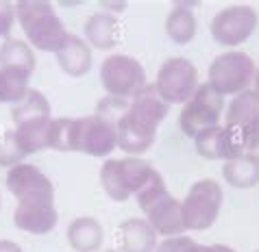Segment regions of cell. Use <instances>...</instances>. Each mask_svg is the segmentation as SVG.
Listing matches in <instances>:
<instances>
[{"mask_svg":"<svg viewBox=\"0 0 259 252\" xmlns=\"http://www.w3.org/2000/svg\"><path fill=\"white\" fill-rule=\"evenodd\" d=\"M170 105L157 93L153 83H146L133 98L126 100L124 109L113 120L116 143L128 157L142 155L155 143L157 128L168 115Z\"/></svg>","mask_w":259,"mask_h":252,"instance_id":"obj_1","label":"cell"},{"mask_svg":"<svg viewBox=\"0 0 259 252\" xmlns=\"http://www.w3.org/2000/svg\"><path fill=\"white\" fill-rule=\"evenodd\" d=\"M135 200H138L140 209L144 211V220L155 228L157 235L175 237V235H183L188 230L183 222L181 200H177L168 191L159 172L135 193Z\"/></svg>","mask_w":259,"mask_h":252,"instance_id":"obj_2","label":"cell"},{"mask_svg":"<svg viewBox=\"0 0 259 252\" xmlns=\"http://www.w3.org/2000/svg\"><path fill=\"white\" fill-rule=\"evenodd\" d=\"M16 18L28 44L44 53H57L70 35L55 7L46 0H20L16 5Z\"/></svg>","mask_w":259,"mask_h":252,"instance_id":"obj_3","label":"cell"},{"mask_svg":"<svg viewBox=\"0 0 259 252\" xmlns=\"http://www.w3.org/2000/svg\"><path fill=\"white\" fill-rule=\"evenodd\" d=\"M157 170L142 157H122V159H107L100 168V185L105 193L116 203H124L135 196Z\"/></svg>","mask_w":259,"mask_h":252,"instance_id":"obj_4","label":"cell"},{"mask_svg":"<svg viewBox=\"0 0 259 252\" xmlns=\"http://www.w3.org/2000/svg\"><path fill=\"white\" fill-rule=\"evenodd\" d=\"M255 61L242 50H227L211 61L207 70V83L222 96H237L250 89L255 78Z\"/></svg>","mask_w":259,"mask_h":252,"instance_id":"obj_5","label":"cell"},{"mask_svg":"<svg viewBox=\"0 0 259 252\" xmlns=\"http://www.w3.org/2000/svg\"><path fill=\"white\" fill-rule=\"evenodd\" d=\"M225 191L218 181L213 178H200L194 183L185 198L181 200L183 209V222L188 230H207L218 220Z\"/></svg>","mask_w":259,"mask_h":252,"instance_id":"obj_6","label":"cell"},{"mask_svg":"<svg viewBox=\"0 0 259 252\" xmlns=\"http://www.w3.org/2000/svg\"><path fill=\"white\" fill-rule=\"evenodd\" d=\"M100 83L113 98H133L146 87V70L131 55H109L100 63Z\"/></svg>","mask_w":259,"mask_h":252,"instance_id":"obj_7","label":"cell"},{"mask_svg":"<svg viewBox=\"0 0 259 252\" xmlns=\"http://www.w3.org/2000/svg\"><path fill=\"white\" fill-rule=\"evenodd\" d=\"M153 85L168 105H185L198 89V70L185 57H170L159 66Z\"/></svg>","mask_w":259,"mask_h":252,"instance_id":"obj_8","label":"cell"},{"mask_svg":"<svg viewBox=\"0 0 259 252\" xmlns=\"http://www.w3.org/2000/svg\"><path fill=\"white\" fill-rule=\"evenodd\" d=\"M222 111H225V96L215 91L209 83H200L194 96L183 105L179 126L190 139H194L196 133L209 126H218Z\"/></svg>","mask_w":259,"mask_h":252,"instance_id":"obj_9","label":"cell"},{"mask_svg":"<svg viewBox=\"0 0 259 252\" xmlns=\"http://www.w3.org/2000/svg\"><path fill=\"white\" fill-rule=\"evenodd\" d=\"M257 22H259V18L253 7L233 5L215 13L209 31H211V37L220 46L235 48V46H242L255 33Z\"/></svg>","mask_w":259,"mask_h":252,"instance_id":"obj_10","label":"cell"},{"mask_svg":"<svg viewBox=\"0 0 259 252\" xmlns=\"http://www.w3.org/2000/svg\"><path fill=\"white\" fill-rule=\"evenodd\" d=\"M118 148L116 128L109 120L100 118L98 113L74 118V150L90 157H107Z\"/></svg>","mask_w":259,"mask_h":252,"instance_id":"obj_11","label":"cell"},{"mask_svg":"<svg viewBox=\"0 0 259 252\" xmlns=\"http://www.w3.org/2000/svg\"><path fill=\"white\" fill-rule=\"evenodd\" d=\"M59 213L55 207V193H33L18 198L13 211V224L31 235H46L57 226Z\"/></svg>","mask_w":259,"mask_h":252,"instance_id":"obj_12","label":"cell"},{"mask_svg":"<svg viewBox=\"0 0 259 252\" xmlns=\"http://www.w3.org/2000/svg\"><path fill=\"white\" fill-rule=\"evenodd\" d=\"M5 183L16 200L22 196H31V193H55L53 181L31 163H18L9 168Z\"/></svg>","mask_w":259,"mask_h":252,"instance_id":"obj_13","label":"cell"},{"mask_svg":"<svg viewBox=\"0 0 259 252\" xmlns=\"http://www.w3.org/2000/svg\"><path fill=\"white\" fill-rule=\"evenodd\" d=\"M85 41L94 48L109 50L116 48L122 39V22L109 11H96L83 24Z\"/></svg>","mask_w":259,"mask_h":252,"instance_id":"obj_14","label":"cell"},{"mask_svg":"<svg viewBox=\"0 0 259 252\" xmlns=\"http://www.w3.org/2000/svg\"><path fill=\"white\" fill-rule=\"evenodd\" d=\"M57 63L68 76L81 78L92 70V48L78 35H68L66 41L57 50Z\"/></svg>","mask_w":259,"mask_h":252,"instance_id":"obj_15","label":"cell"},{"mask_svg":"<svg viewBox=\"0 0 259 252\" xmlns=\"http://www.w3.org/2000/svg\"><path fill=\"white\" fill-rule=\"evenodd\" d=\"M120 252H155L157 233L144 218H128L118 226Z\"/></svg>","mask_w":259,"mask_h":252,"instance_id":"obj_16","label":"cell"},{"mask_svg":"<svg viewBox=\"0 0 259 252\" xmlns=\"http://www.w3.org/2000/svg\"><path fill=\"white\" fill-rule=\"evenodd\" d=\"M50 124H53V115H46V118H35V120H26V122H20V124H13V135H16V141H18V146L22 148V153L26 157L48 148Z\"/></svg>","mask_w":259,"mask_h":252,"instance_id":"obj_17","label":"cell"},{"mask_svg":"<svg viewBox=\"0 0 259 252\" xmlns=\"http://www.w3.org/2000/svg\"><path fill=\"white\" fill-rule=\"evenodd\" d=\"M66 235H68V243L76 252H96L103 246V237H105L100 222L94 218H88V215L72 220Z\"/></svg>","mask_w":259,"mask_h":252,"instance_id":"obj_18","label":"cell"},{"mask_svg":"<svg viewBox=\"0 0 259 252\" xmlns=\"http://www.w3.org/2000/svg\"><path fill=\"white\" fill-rule=\"evenodd\" d=\"M222 178L235 189H250L259 183V159L253 155H242L225 161Z\"/></svg>","mask_w":259,"mask_h":252,"instance_id":"obj_19","label":"cell"},{"mask_svg":"<svg viewBox=\"0 0 259 252\" xmlns=\"http://www.w3.org/2000/svg\"><path fill=\"white\" fill-rule=\"evenodd\" d=\"M165 33L175 44H190L196 37V16L188 3H177L165 18Z\"/></svg>","mask_w":259,"mask_h":252,"instance_id":"obj_20","label":"cell"},{"mask_svg":"<svg viewBox=\"0 0 259 252\" xmlns=\"http://www.w3.org/2000/svg\"><path fill=\"white\" fill-rule=\"evenodd\" d=\"M35 66H37V61H35L33 48L26 41L13 37L3 41V46H0V68H16L26 72V74H33Z\"/></svg>","mask_w":259,"mask_h":252,"instance_id":"obj_21","label":"cell"},{"mask_svg":"<svg viewBox=\"0 0 259 252\" xmlns=\"http://www.w3.org/2000/svg\"><path fill=\"white\" fill-rule=\"evenodd\" d=\"M46 115H50V103L39 89H28L26 96L20 100V103L11 105L13 124H20V122H26V120H35V118H46Z\"/></svg>","mask_w":259,"mask_h":252,"instance_id":"obj_22","label":"cell"},{"mask_svg":"<svg viewBox=\"0 0 259 252\" xmlns=\"http://www.w3.org/2000/svg\"><path fill=\"white\" fill-rule=\"evenodd\" d=\"M28 81H31V74L22 70L0 68V103H20L26 96V91L31 89Z\"/></svg>","mask_w":259,"mask_h":252,"instance_id":"obj_23","label":"cell"},{"mask_svg":"<svg viewBox=\"0 0 259 252\" xmlns=\"http://www.w3.org/2000/svg\"><path fill=\"white\" fill-rule=\"evenodd\" d=\"M48 148L59 150V153H72L74 150V118H53Z\"/></svg>","mask_w":259,"mask_h":252,"instance_id":"obj_24","label":"cell"},{"mask_svg":"<svg viewBox=\"0 0 259 252\" xmlns=\"http://www.w3.org/2000/svg\"><path fill=\"white\" fill-rule=\"evenodd\" d=\"M220 131H222V126L218 124V126H209V128H205V131L194 135V146H196V153L203 157V159H209V161L220 159V148H218Z\"/></svg>","mask_w":259,"mask_h":252,"instance_id":"obj_25","label":"cell"},{"mask_svg":"<svg viewBox=\"0 0 259 252\" xmlns=\"http://www.w3.org/2000/svg\"><path fill=\"white\" fill-rule=\"evenodd\" d=\"M24 157L26 155L22 153V148L18 146L13 128L3 131V135H0V165H3V168H13V165L22 163Z\"/></svg>","mask_w":259,"mask_h":252,"instance_id":"obj_26","label":"cell"},{"mask_svg":"<svg viewBox=\"0 0 259 252\" xmlns=\"http://www.w3.org/2000/svg\"><path fill=\"white\" fill-rule=\"evenodd\" d=\"M13 22H16V5L9 0H0V37L9 39Z\"/></svg>","mask_w":259,"mask_h":252,"instance_id":"obj_27","label":"cell"},{"mask_svg":"<svg viewBox=\"0 0 259 252\" xmlns=\"http://www.w3.org/2000/svg\"><path fill=\"white\" fill-rule=\"evenodd\" d=\"M192 241L188 235H175V237H165L157 243L155 252H188V248L192 246Z\"/></svg>","mask_w":259,"mask_h":252,"instance_id":"obj_28","label":"cell"},{"mask_svg":"<svg viewBox=\"0 0 259 252\" xmlns=\"http://www.w3.org/2000/svg\"><path fill=\"white\" fill-rule=\"evenodd\" d=\"M188 252H235V250L225 246V243H211V246H205V243L192 241V246L188 248Z\"/></svg>","mask_w":259,"mask_h":252,"instance_id":"obj_29","label":"cell"},{"mask_svg":"<svg viewBox=\"0 0 259 252\" xmlns=\"http://www.w3.org/2000/svg\"><path fill=\"white\" fill-rule=\"evenodd\" d=\"M0 252H22V248H20L16 241L0 239Z\"/></svg>","mask_w":259,"mask_h":252,"instance_id":"obj_30","label":"cell"},{"mask_svg":"<svg viewBox=\"0 0 259 252\" xmlns=\"http://www.w3.org/2000/svg\"><path fill=\"white\" fill-rule=\"evenodd\" d=\"M248 155H253V157H257V159H259V137H257V139L253 141V146H250Z\"/></svg>","mask_w":259,"mask_h":252,"instance_id":"obj_31","label":"cell"},{"mask_svg":"<svg viewBox=\"0 0 259 252\" xmlns=\"http://www.w3.org/2000/svg\"><path fill=\"white\" fill-rule=\"evenodd\" d=\"M253 89L259 93V66H257V70H255V78H253Z\"/></svg>","mask_w":259,"mask_h":252,"instance_id":"obj_32","label":"cell"},{"mask_svg":"<svg viewBox=\"0 0 259 252\" xmlns=\"http://www.w3.org/2000/svg\"><path fill=\"white\" fill-rule=\"evenodd\" d=\"M107 252H118V250H107Z\"/></svg>","mask_w":259,"mask_h":252,"instance_id":"obj_33","label":"cell"},{"mask_svg":"<svg viewBox=\"0 0 259 252\" xmlns=\"http://www.w3.org/2000/svg\"><path fill=\"white\" fill-rule=\"evenodd\" d=\"M0 205H3V198H0Z\"/></svg>","mask_w":259,"mask_h":252,"instance_id":"obj_34","label":"cell"},{"mask_svg":"<svg viewBox=\"0 0 259 252\" xmlns=\"http://www.w3.org/2000/svg\"><path fill=\"white\" fill-rule=\"evenodd\" d=\"M255 252H259V250H255Z\"/></svg>","mask_w":259,"mask_h":252,"instance_id":"obj_35","label":"cell"}]
</instances>
